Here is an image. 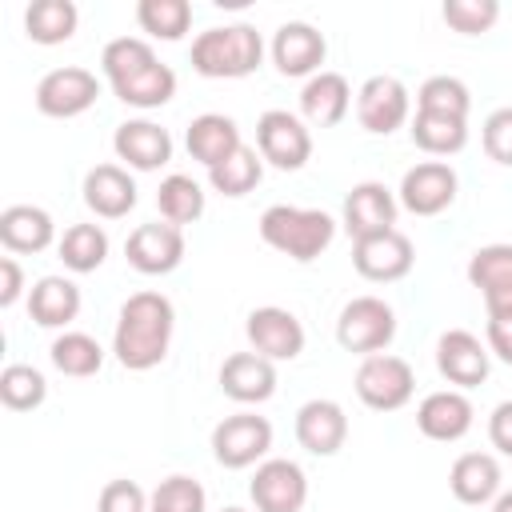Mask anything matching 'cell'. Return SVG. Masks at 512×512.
<instances>
[{
	"instance_id": "35",
	"label": "cell",
	"mask_w": 512,
	"mask_h": 512,
	"mask_svg": "<svg viewBox=\"0 0 512 512\" xmlns=\"http://www.w3.org/2000/svg\"><path fill=\"white\" fill-rule=\"evenodd\" d=\"M136 24L156 40H184L192 28V4L188 0H140Z\"/></svg>"
},
{
	"instance_id": "10",
	"label": "cell",
	"mask_w": 512,
	"mask_h": 512,
	"mask_svg": "<svg viewBox=\"0 0 512 512\" xmlns=\"http://www.w3.org/2000/svg\"><path fill=\"white\" fill-rule=\"evenodd\" d=\"M412 264H416V252H412V240L400 228H388L380 236H368V240L352 244V268L372 284L404 280L412 272Z\"/></svg>"
},
{
	"instance_id": "17",
	"label": "cell",
	"mask_w": 512,
	"mask_h": 512,
	"mask_svg": "<svg viewBox=\"0 0 512 512\" xmlns=\"http://www.w3.org/2000/svg\"><path fill=\"white\" fill-rule=\"evenodd\" d=\"M396 228V196L380 180H364L344 196V232L356 240Z\"/></svg>"
},
{
	"instance_id": "39",
	"label": "cell",
	"mask_w": 512,
	"mask_h": 512,
	"mask_svg": "<svg viewBox=\"0 0 512 512\" xmlns=\"http://www.w3.org/2000/svg\"><path fill=\"white\" fill-rule=\"evenodd\" d=\"M152 60H160V56L152 52L148 40H140V36H116V40H108L104 52H100V72H104L108 84H116V80L140 72V68L152 64Z\"/></svg>"
},
{
	"instance_id": "25",
	"label": "cell",
	"mask_w": 512,
	"mask_h": 512,
	"mask_svg": "<svg viewBox=\"0 0 512 512\" xmlns=\"http://www.w3.org/2000/svg\"><path fill=\"white\" fill-rule=\"evenodd\" d=\"M184 144H188V156L200 160L204 168H216V164H224L236 148H244L236 120L224 116V112H204V116H196V120L188 124Z\"/></svg>"
},
{
	"instance_id": "41",
	"label": "cell",
	"mask_w": 512,
	"mask_h": 512,
	"mask_svg": "<svg viewBox=\"0 0 512 512\" xmlns=\"http://www.w3.org/2000/svg\"><path fill=\"white\" fill-rule=\"evenodd\" d=\"M444 24L460 36H480L500 20V4L496 0H444L440 8Z\"/></svg>"
},
{
	"instance_id": "1",
	"label": "cell",
	"mask_w": 512,
	"mask_h": 512,
	"mask_svg": "<svg viewBox=\"0 0 512 512\" xmlns=\"http://www.w3.org/2000/svg\"><path fill=\"white\" fill-rule=\"evenodd\" d=\"M176 328V308L164 292H132L120 304L112 352L128 372H148L168 356Z\"/></svg>"
},
{
	"instance_id": "12",
	"label": "cell",
	"mask_w": 512,
	"mask_h": 512,
	"mask_svg": "<svg viewBox=\"0 0 512 512\" xmlns=\"http://www.w3.org/2000/svg\"><path fill=\"white\" fill-rule=\"evenodd\" d=\"M124 256H128V264L136 268V272H144V276H168V272H176L180 268V260H184V232L176 228V224H160V220H152V224H140V228H132V236L124 240Z\"/></svg>"
},
{
	"instance_id": "2",
	"label": "cell",
	"mask_w": 512,
	"mask_h": 512,
	"mask_svg": "<svg viewBox=\"0 0 512 512\" xmlns=\"http://www.w3.org/2000/svg\"><path fill=\"white\" fill-rule=\"evenodd\" d=\"M336 236V220L320 208H296V204H272L260 212V240L288 260H316Z\"/></svg>"
},
{
	"instance_id": "3",
	"label": "cell",
	"mask_w": 512,
	"mask_h": 512,
	"mask_svg": "<svg viewBox=\"0 0 512 512\" xmlns=\"http://www.w3.org/2000/svg\"><path fill=\"white\" fill-rule=\"evenodd\" d=\"M264 60V40L252 24L208 28L192 40V68L208 80H240L252 76Z\"/></svg>"
},
{
	"instance_id": "32",
	"label": "cell",
	"mask_w": 512,
	"mask_h": 512,
	"mask_svg": "<svg viewBox=\"0 0 512 512\" xmlns=\"http://www.w3.org/2000/svg\"><path fill=\"white\" fill-rule=\"evenodd\" d=\"M48 356H52V364H56L64 376H76V380L96 376L100 364H104V348H100V340L88 336V332H60V336L52 340Z\"/></svg>"
},
{
	"instance_id": "5",
	"label": "cell",
	"mask_w": 512,
	"mask_h": 512,
	"mask_svg": "<svg viewBox=\"0 0 512 512\" xmlns=\"http://www.w3.org/2000/svg\"><path fill=\"white\" fill-rule=\"evenodd\" d=\"M392 336H396V312L380 296H356L340 308L336 340H340L344 352L376 356L392 344Z\"/></svg>"
},
{
	"instance_id": "4",
	"label": "cell",
	"mask_w": 512,
	"mask_h": 512,
	"mask_svg": "<svg viewBox=\"0 0 512 512\" xmlns=\"http://www.w3.org/2000/svg\"><path fill=\"white\" fill-rule=\"evenodd\" d=\"M356 396L360 404H368L372 412H396L412 400L416 392V372L404 356H392V352H376V356H364L360 368H356Z\"/></svg>"
},
{
	"instance_id": "7",
	"label": "cell",
	"mask_w": 512,
	"mask_h": 512,
	"mask_svg": "<svg viewBox=\"0 0 512 512\" xmlns=\"http://www.w3.org/2000/svg\"><path fill=\"white\" fill-rule=\"evenodd\" d=\"M272 448V424L256 412H236L224 416L212 428V456L224 468H252L256 460H264Z\"/></svg>"
},
{
	"instance_id": "44",
	"label": "cell",
	"mask_w": 512,
	"mask_h": 512,
	"mask_svg": "<svg viewBox=\"0 0 512 512\" xmlns=\"http://www.w3.org/2000/svg\"><path fill=\"white\" fill-rule=\"evenodd\" d=\"M488 440H492L496 452L512 456V400H500L492 408V416H488Z\"/></svg>"
},
{
	"instance_id": "24",
	"label": "cell",
	"mask_w": 512,
	"mask_h": 512,
	"mask_svg": "<svg viewBox=\"0 0 512 512\" xmlns=\"http://www.w3.org/2000/svg\"><path fill=\"white\" fill-rule=\"evenodd\" d=\"M52 240H56V224H52V216L44 208H36V204H12V208L0 212V244L12 256L44 252Z\"/></svg>"
},
{
	"instance_id": "21",
	"label": "cell",
	"mask_w": 512,
	"mask_h": 512,
	"mask_svg": "<svg viewBox=\"0 0 512 512\" xmlns=\"http://www.w3.org/2000/svg\"><path fill=\"white\" fill-rule=\"evenodd\" d=\"M472 400L460 392V388H444V392H428L416 408V428L428 436V440H440V444H452L460 440L468 428H472Z\"/></svg>"
},
{
	"instance_id": "28",
	"label": "cell",
	"mask_w": 512,
	"mask_h": 512,
	"mask_svg": "<svg viewBox=\"0 0 512 512\" xmlns=\"http://www.w3.org/2000/svg\"><path fill=\"white\" fill-rule=\"evenodd\" d=\"M108 88L128 108H160V104H168L176 96V72L164 60H152L140 72H132V76H124V80H116Z\"/></svg>"
},
{
	"instance_id": "6",
	"label": "cell",
	"mask_w": 512,
	"mask_h": 512,
	"mask_svg": "<svg viewBox=\"0 0 512 512\" xmlns=\"http://www.w3.org/2000/svg\"><path fill=\"white\" fill-rule=\"evenodd\" d=\"M256 148L260 156L280 168V172H296L308 164L312 156V132L300 116L284 112V108H268L260 120H256Z\"/></svg>"
},
{
	"instance_id": "26",
	"label": "cell",
	"mask_w": 512,
	"mask_h": 512,
	"mask_svg": "<svg viewBox=\"0 0 512 512\" xmlns=\"http://www.w3.org/2000/svg\"><path fill=\"white\" fill-rule=\"evenodd\" d=\"M352 108V88L340 72H316L300 88V112L316 128H336Z\"/></svg>"
},
{
	"instance_id": "38",
	"label": "cell",
	"mask_w": 512,
	"mask_h": 512,
	"mask_svg": "<svg viewBox=\"0 0 512 512\" xmlns=\"http://www.w3.org/2000/svg\"><path fill=\"white\" fill-rule=\"evenodd\" d=\"M48 396V380L32 364H8L0 372V400L8 412H32Z\"/></svg>"
},
{
	"instance_id": "36",
	"label": "cell",
	"mask_w": 512,
	"mask_h": 512,
	"mask_svg": "<svg viewBox=\"0 0 512 512\" xmlns=\"http://www.w3.org/2000/svg\"><path fill=\"white\" fill-rule=\"evenodd\" d=\"M468 284L480 288V296L512 288V244H484L468 260Z\"/></svg>"
},
{
	"instance_id": "20",
	"label": "cell",
	"mask_w": 512,
	"mask_h": 512,
	"mask_svg": "<svg viewBox=\"0 0 512 512\" xmlns=\"http://www.w3.org/2000/svg\"><path fill=\"white\" fill-rule=\"evenodd\" d=\"M220 388L236 404H264L276 392V364L260 352H232L220 364Z\"/></svg>"
},
{
	"instance_id": "45",
	"label": "cell",
	"mask_w": 512,
	"mask_h": 512,
	"mask_svg": "<svg viewBox=\"0 0 512 512\" xmlns=\"http://www.w3.org/2000/svg\"><path fill=\"white\" fill-rule=\"evenodd\" d=\"M24 292V272L16 264V256H0V308H12Z\"/></svg>"
},
{
	"instance_id": "37",
	"label": "cell",
	"mask_w": 512,
	"mask_h": 512,
	"mask_svg": "<svg viewBox=\"0 0 512 512\" xmlns=\"http://www.w3.org/2000/svg\"><path fill=\"white\" fill-rule=\"evenodd\" d=\"M468 108H472L468 84L456 80V76H428L420 84V92H416V112H436V116L468 120Z\"/></svg>"
},
{
	"instance_id": "33",
	"label": "cell",
	"mask_w": 512,
	"mask_h": 512,
	"mask_svg": "<svg viewBox=\"0 0 512 512\" xmlns=\"http://www.w3.org/2000/svg\"><path fill=\"white\" fill-rule=\"evenodd\" d=\"M64 268L72 272H96L108 256V232L100 224H72L56 244Z\"/></svg>"
},
{
	"instance_id": "23",
	"label": "cell",
	"mask_w": 512,
	"mask_h": 512,
	"mask_svg": "<svg viewBox=\"0 0 512 512\" xmlns=\"http://www.w3.org/2000/svg\"><path fill=\"white\" fill-rule=\"evenodd\" d=\"M448 488L460 504H492L500 496V464L492 452H464L448 468Z\"/></svg>"
},
{
	"instance_id": "31",
	"label": "cell",
	"mask_w": 512,
	"mask_h": 512,
	"mask_svg": "<svg viewBox=\"0 0 512 512\" xmlns=\"http://www.w3.org/2000/svg\"><path fill=\"white\" fill-rule=\"evenodd\" d=\"M156 208H160V216H164L168 224L184 228V224H192V220L204 216V188H200L192 176L172 172V176H164L160 188H156Z\"/></svg>"
},
{
	"instance_id": "11",
	"label": "cell",
	"mask_w": 512,
	"mask_h": 512,
	"mask_svg": "<svg viewBox=\"0 0 512 512\" xmlns=\"http://www.w3.org/2000/svg\"><path fill=\"white\" fill-rule=\"evenodd\" d=\"M244 336H248L252 352H260L272 364L276 360H296L304 352V324L288 308H276V304L252 308L248 320H244Z\"/></svg>"
},
{
	"instance_id": "30",
	"label": "cell",
	"mask_w": 512,
	"mask_h": 512,
	"mask_svg": "<svg viewBox=\"0 0 512 512\" xmlns=\"http://www.w3.org/2000/svg\"><path fill=\"white\" fill-rule=\"evenodd\" d=\"M408 132H412V144L428 156H456L468 144V120H456V116L416 112Z\"/></svg>"
},
{
	"instance_id": "13",
	"label": "cell",
	"mask_w": 512,
	"mask_h": 512,
	"mask_svg": "<svg viewBox=\"0 0 512 512\" xmlns=\"http://www.w3.org/2000/svg\"><path fill=\"white\" fill-rule=\"evenodd\" d=\"M408 108H412L408 88L396 76H368L356 92V120L364 132H376V136L404 128Z\"/></svg>"
},
{
	"instance_id": "40",
	"label": "cell",
	"mask_w": 512,
	"mask_h": 512,
	"mask_svg": "<svg viewBox=\"0 0 512 512\" xmlns=\"http://www.w3.org/2000/svg\"><path fill=\"white\" fill-rule=\"evenodd\" d=\"M148 512H208V496H204L200 480L176 472V476H168L152 488Z\"/></svg>"
},
{
	"instance_id": "18",
	"label": "cell",
	"mask_w": 512,
	"mask_h": 512,
	"mask_svg": "<svg viewBox=\"0 0 512 512\" xmlns=\"http://www.w3.org/2000/svg\"><path fill=\"white\" fill-rule=\"evenodd\" d=\"M112 148L136 172H156L172 160V136L156 120H124L112 136Z\"/></svg>"
},
{
	"instance_id": "29",
	"label": "cell",
	"mask_w": 512,
	"mask_h": 512,
	"mask_svg": "<svg viewBox=\"0 0 512 512\" xmlns=\"http://www.w3.org/2000/svg\"><path fill=\"white\" fill-rule=\"evenodd\" d=\"M80 12L72 0H32L24 12V32L32 44H64L72 40Z\"/></svg>"
},
{
	"instance_id": "22",
	"label": "cell",
	"mask_w": 512,
	"mask_h": 512,
	"mask_svg": "<svg viewBox=\"0 0 512 512\" xmlns=\"http://www.w3.org/2000/svg\"><path fill=\"white\" fill-rule=\"evenodd\" d=\"M84 204L100 220H120L136 208V180L120 164H96L84 176Z\"/></svg>"
},
{
	"instance_id": "48",
	"label": "cell",
	"mask_w": 512,
	"mask_h": 512,
	"mask_svg": "<svg viewBox=\"0 0 512 512\" xmlns=\"http://www.w3.org/2000/svg\"><path fill=\"white\" fill-rule=\"evenodd\" d=\"M220 512H244V508H236V504H228V508H220Z\"/></svg>"
},
{
	"instance_id": "42",
	"label": "cell",
	"mask_w": 512,
	"mask_h": 512,
	"mask_svg": "<svg viewBox=\"0 0 512 512\" xmlns=\"http://www.w3.org/2000/svg\"><path fill=\"white\" fill-rule=\"evenodd\" d=\"M480 140H484L488 160H496V164L512 168V108H496V112L484 120Z\"/></svg>"
},
{
	"instance_id": "27",
	"label": "cell",
	"mask_w": 512,
	"mask_h": 512,
	"mask_svg": "<svg viewBox=\"0 0 512 512\" xmlns=\"http://www.w3.org/2000/svg\"><path fill=\"white\" fill-rule=\"evenodd\" d=\"M28 316L40 328H68L80 316V288L68 276H40L28 292Z\"/></svg>"
},
{
	"instance_id": "15",
	"label": "cell",
	"mask_w": 512,
	"mask_h": 512,
	"mask_svg": "<svg viewBox=\"0 0 512 512\" xmlns=\"http://www.w3.org/2000/svg\"><path fill=\"white\" fill-rule=\"evenodd\" d=\"M456 172L452 164L444 160H424L416 168L404 172L400 180V204L412 212V216H436L444 212L452 200H456Z\"/></svg>"
},
{
	"instance_id": "9",
	"label": "cell",
	"mask_w": 512,
	"mask_h": 512,
	"mask_svg": "<svg viewBox=\"0 0 512 512\" xmlns=\"http://www.w3.org/2000/svg\"><path fill=\"white\" fill-rule=\"evenodd\" d=\"M248 496H252L256 512H300L304 500H308V476L296 460L272 456V460L256 464Z\"/></svg>"
},
{
	"instance_id": "14",
	"label": "cell",
	"mask_w": 512,
	"mask_h": 512,
	"mask_svg": "<svg viewBox=\"0 0 512 512\" xmlns=\"http://www.w3.org/2000/svg\"><path fill=\"white\" fill-rule=\"evenodd\" d=\"M488 364H492V352L488 344H480V336L464 332V328H448L440 340H436V368L448 384L456 388H476L488 380Z\"/></svg>"
},
{
	"instance_id": "34",
	"label": "cell",
	"mask_w": 512,
	"mask_h": 512,
	"mask_svg": "<svg viewBox=\"0 0 512 512\" xmlns=\"http://www.w3.org/2000/svg\"><path fill=\"white\" fill-rule=\"evenodd\" d=\"M260 176H264V156L256 148H248V144L236 148L224 164L208 168V180H212V188L220 196H248L260 184Z\"/></svg>"
},
{
	"instance_id": "46",
	"label": "cell",
	"mask_w": 512,
	"mask_h": 512,
	"mask_svg": "<svg viewBox=\"0 0 512 512\" xmlns=\"http://www.w3.org/2000/svg\"><path fill=\"white\" fill-rule=\"evenodd\" d=\"M488 352L492 356H500L504 364H512V316H496V320H488Z\"/></svg>"
},
{
	"instance_id": "43",
	"label": "cell",
	"mask_w": 512,
	"mask_h": 512,
	"mask_svg": "<svg viewBox=\"0 0 512 512\" xmlns=\"http://www.w3.org/2000/svg\"><path fill=\"white\" fill-rule=\"evenodd\" d=\"M96 512H148V496L136 480H108L96 496Z\"/></svg>"
},
{
	"instance_id": "8",
	"label": "cell",
	"mask_w": 512,
	"mask_h": 512,
	"mask_svg": "<svg viewBox=\"0 0 512 512\" xmlns=\"http://www.w3.org/2000/svg\"><path fill=\"white\" fill-rule=\"evenodd\" d=\"M96 96H100L96 72L76 68V64L52 68V72H44L40 84H36V108H40L44 116H52V120H72V116L88 112V108L96 104Z\"/></svg>"
},
{
	"instance_id": "47",
	"label": "cell",
	"mask_w": 512,
	"mask_h": 512,
	"mask_svg": "<svg viewBox=\"0 0 512 512\" xmlns=\"http://www.w3.org/2000/svg\"><path fill=\"white\" fill-rule=\"evenodd\" d=\"M492 512H512V492H500V496L492 500Z\"/></svg>"
},
{
	"instance_id": "19",
	"label": "cell",
	"mask_w": 512,
	"mask_h": 512,
	"mask_svg": "<svg viewBox=\"0 0 512 512\" xmlns=\"http://www.w3.org/2000/svg\"><path fill=\"white\" fill-rule=\"evenodd\" d=\"M296 440L312 456H336L348 440V416L336 400H308L296 412Z\"/></svg>"
},
{
	"instance_id": "16",
	"label": "cell",
	"mask_w": 512,
	"mask_h": 512,
	"mask_svg": "<svg viewBox=\"0 0 512 512\" xmlns=\"http://www.w3.org/2000/svg\"><path fill=\"white\" fill-rule=\"evenodd\" d=\"M324 56H328L324 32H316V28L304 24V20H288V24H280L276 36H272V64H276L284 76H308V80H312L316 72H324V68H320Z\"/></svg>"
}]
</instances>
